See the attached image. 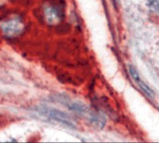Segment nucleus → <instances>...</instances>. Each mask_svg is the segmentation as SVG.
<instances>
[{
    "mask_svg": "<svg viewBox=\"0 0 159 143\" xmlns=\"http://www.w3.org/2000/svg\"><path fill=\"white\" fill-rule=\"evenodd\" d=\"M1 28L3 33L9 37L19 35L24 30V24L18 17H13L1 23Z\"/></svg>",
    "mask_w": 159,
    "mask_h": 143,
    "instance_id": "nucleus-1",
    "label": "nucleus"
},
{
    "mask_svg": "<svg viewBox=\"0 0 159 143\" xmlns=\"http://www.w3.org/2000/svg\"><path fill=\"white\" fill-rule=\"evenodd\" d=\"M129 72L131 76L134 79V80L139 85V86L143 90V92L150 98H153L154 97L153 91L148 85H147L142 80L140 79V77L139 76L137 71L133 66H129Z\"/></svg>",
    "mask_w": 159,
    "mask_h": 143,
    "instance_id": "nucleus-2",
    "label": "nucleus"
},
{
    "mask_svg": "<svg viewBox=\"0 0 159 143\" xmlns=\"http://www.w3.org/2000/svg\"><path fill=\"white\" fill-rule=\"evenodd\" d=\"M44 14L47 22L50 24H56L60 19V15L58 11L52 6H45L44 8Z\"/></svg>",
    "mask_w": 159,
    "mask_h": 143,
    "instance_id": "nucleus-3",
    "label": "nucleus"
},
{
    "mask_svg": "<svg viewBox=\"0 0 159 143\" xmlns=\"http://www.w3.org/2000/svg\"><path fill=\"white\" fill-rule=\"evenodd\" d=\"M148 7L157 12H159V0H147Z\"/></svg>",
    "mask_w": 159,
    "mask_h": 143,
    "instance_id": "nucleus-4",
    "label": "nucleus"
}]
</instances>
